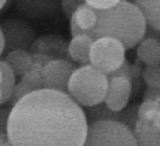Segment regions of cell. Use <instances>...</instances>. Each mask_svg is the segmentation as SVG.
<instances>
[{
  "label": "cell",
  "instance_id": "9",
  "mask_svg": "<svg viewBox=\"0 0 160 146\" xmlns=\"http://www.w3.org/2000/svg\"><path fill=\"white\" fill-rule=\"evenodd\" d=\"M30 53H44L54 60L62 58V60H68V43L60 36L55 34H48V36H42L40 38H36L32 43L31 48L29 49Z\"/></svg>",
  "mask_w": 160,
  "mask_h": 146
},
{
  "label": "cell",
  "instance_id": "27",
  "mask_svg": "<svg viewBox=\"0 0 160 146\" xmlns=\"http://www.w3.org/2000/svg\"><path fill=\"white\" fill-rule=\"evenodd\" d=\"M0 106H1V90H0Z\"/></svg>",
  "mask_w": 160,
  "mask_h": 146
},
{
  "label": "cell",
  "instance_id": "18",
  "mask_svg": "<svg viewBox=\"0 0 160 146\" xmlns=\"http://www.w3.org/2000/svg\"><path fill=\"white\" fill-rule=\"evenodd\" d=\"M141 74H142V69H141V64L136 61L132 66V79H130V84H132V94H136L140 90L141 87Z\"/></svg>",
  "mask_w": 160,
  "mask_h": 146
},
{
  "label": "cell",
  "instance_id": "20",
  "mask_svg": "<svg viewBox=\"0 0 160 146\" xmlns=\"http://www.w3.org/2000/svg\"><path fill=\"white\" fill-rule=\"evenodd\" d=\"M107 77L108 80L112 79V77H124V79L130 81V79H132V66H130V63L124 61L120 68H117L116 70H113L111 73L107 74Z\"/></svg>",
  "mask_w": 160,
  "mask_h": 146
},
{
  "label": "cell",
  "instance_id": "2",
  "mask_svg": "<svg viewBox=\"0 0 160 146\" xmlns=\"http://www.w3.org/2000/svg\"><path fill=\"white\" fill-rule=\"evenodd\" d=\"M146 29L140 8L132 1H120L110 8L97 10V24L90 37L93 40L111 37L121 42L126 50H130L143 39Z\"/></svg>",
  "mask_w": 160,
  "mask_h": 146
},
{
  "label": "cell",
  "instance_id": "21",
  "mask_svg": "<svg viewBox=\"0 0 160 146\" xmlns=\"http://www.w3.org/2000/svg\"><path fill=\"white\" fill-rule=\"evenodd\" d=\"M120 1H123V0H85L87 5H90L96 10H107L117 5Z\"/></svg>",
  "mask_w": 160,
  "mask_h": 146
},
{
  "label": "cell",
  "instance_id": "4",
  "mask_svg": "<svg viewBox=\"0 0 160 146\" xmlns=\"http://www.w3.org/2000/svg\"><path fill=\"white\" fill-rule=\"evenodd\" d=\"M82 146H138L133 131L115 120H100L87 125Z\"/></svg>",
  "mask_w": 160,
  "mask_h": 146
},
{
  "label": "cell",
  "instance_id": "5",
  "mask_svg": "<svg viewBox=\"0 0 160 146\" xmlns=\"http://www.w3.org/2000/svg\"><path fill=\"white\" fill-rule=\"evenodd\" d=\"M126 61V49L115 38L102 37L93 40L90 50V64L104 74L116 70Z\"/></svg>",
  "mask_w": 160,
  "mask_h": 146
},
{
  "label": "cell",
  "instance_id": "25",
  "mask_svg": "<svg viewBox=\"0 0 160 146\" xmlns=\"http://www.w3.org/2000/svg\"><path fill=\"white\" fill-rule=\"evenodd\" d=\"M4 45H5V43H4V36H2L1 29H0V57H1L2 53H4Z\"/></svg>",
  "mask_w": 160,
  "mask_h": 146
},
{
  "label": "cell",
  "instance_id": "17",
  "mask_svg": "<svg viewBox=\"0 0 160 146\" xmlns=\"http://www.w3.org/2000/svg\"><path fill=\"white\" fill-rule=\"evenodd\" d=\"M141 77L147 87L160 88V66H146Z\"/></svg>",
  "mask_w": 160,
  "mask_h": 146
},
{
  "label": "cell",
  "instance_id": "14",
  "mask_svg": "<svg viewBox=\"0 0 160 146\" xmlns=\"http://www.w3.org/2000/svg\"><path fill=\"white\" fill-rule=\"evenodd\" d=\"M4 61L7 63V66L11 68L16 77L23 76L32 64L31 53L28 50H22V49L12 50V51L5 53Z\"/></svg>",
  "mask_w": 160,
  "mask_h": 146
},
{
  "label": "cell",
  "instance_id": "22",
  "mask_svg": "<svg viewBox=\"0 0 160 146\" xmlns=\"http://www.w3.org/2000/svg\"><path fill=\"white\" fill-rule=\"evenodd\" d=\"M31 60H32V63H37L40 66H44L54 58L48 55H44V53H31Z\"/></svg>",
  "mask_w": 160,
  "mask_h": 146
},
{
  "label": "cell",
  "instance_id": "12",
  "mask_svg": "<svg viewBox=\"0 0 160 146\" xmlns=\"http://www.w3.org/2000/svg\"><path fill=\"white\" fill-rule=\"evenodd\" d=\"M69 23L79 27L84 34L90 36V32L97 24V10L87 4H84L75 10V12L69 18Z\"/></svg>",
  "mask_w": 160,
  "mask_h": 146
},
{
  "label": "cell",
  "instance_id": "13",
  "mask_svg": "<svg viewBox=\"0 0 160 146\" xmlns=\"http://www.w3.org/2000/svg\"><path fill=\"white\" fill-rule=\"evenodd\" d=\"M138 60L146 66H160V42L143 37L136 50Z\"/></svg>",
  "mask_w": 160,
  "mask_h": 146
},
{
  "label": "cell",
  "instance_id": "1",
  "mask_svg": "<svg viewBox=\"0 0 160 146\" xmlns=\"http://www.w3.org/2000/svg\"><path fill=\"white\" fill-rule=\"evenodd\" d=\"M85 112L67 93L40 89L12 105L6 137L11 146H82Z\"/></svg>",
  "mask_w": 160,
  "mask_h": 146
},
{
  "label": "cell",
  "instance_id": "11",
  "mask_svg": "<svg viewBox=\"0 0 160 146\" xmlns=\"http://www.w3.org/2000/svg\"><path fill=\"white\" fill-rule=\"evenodd\" d=\"M92 43L93 39L88 34L73 37L68 43V55L71 61L81 66L90 64V50Z\"/></svg>",
  "mask_w": 160,
  "mask_h": 146
},
{
  "label": "cell",
  "instance_id": "26",
  "mask_svg": "<svg viewBox=\"0 0 160 146\" xmlns=\"http://www.w3.org/2000/svg\"><path fill=\"white\" fill-rule=\"evenodd\" d=\"M6 2H7V0H0V11L4 8V6L6 5Z\"/></svg>",
  "mask_w": 160,
  "mask_h": 146
},
{
  "label": "cell",
  "instance_id": "6",
  "mask_svg": "<svg viewBox=\"0 0 160 146\" xmlns=\"http://www.w3.org/2000/svg\"><path fill=\"white\" fill-rule=\"evenodd\" d=\"M0 29L5 43L2 55L17 49L29 51V49L31 48L32 43L36 39V31L27 21L22 19L11 18L4 20L0 24Z\"/></svg>",
  "mask_w": 160,
  "mask_h": 146
},
{
  "label": "cell",
  "instance_id": "19",
  "mask_svg": "<svg viewBox=\"0 0 160 146\" xmlns=\"http://www.w3.org/2000/svg\"><path fill=\"white\" fill-rule=\"evenodd\" d=\"M60 4L63 14L66 16L67 19H69L72 17V14L75 12V10L86 2H85V0H60Z\"/></svg>",
  "mask_w": 160,
  "mask_h": 146
},
{
  "label": "cell",
  "instance_id": "16",
  "mask_svg": "<svg viewBox=\"0 0 160 146\" xmlns=\"http://www.w3.org/2000/svg\"><path fill=\"white\" fill-rule=\"evenodd\" d=\"M16 86V76L11 68L4 60H0V90H1V105L10 101Z\"/></svg>",
  "mask_w": 160,
  "mask_h": 146
},
{
  "label": "cell",
  "instance_id": "15",
  "mask_svg": "<svg viewBox=\"0 0 160 146\" xmlns=\"http://www.w3.org/2000/svg\"><path fill=\"white\" fill-rule=\"evenodd\" d=\"M145 16L147 26L160 31V0H134Z\"/></svg>",
  "mask_w": 160,
  "mask_h": 146
},
{
  "label": "cell",
  "instance_id": "10",
  "mask_svg": "<svg viewBox=\"0 0 160 146\" xmlns=\"http://www.w3.org/2000/svg\"><path fill=\"white\" fill-rule=\"evenodd\" d=\"M133 134L138 146H160V128L152 122L136 119Z\"/></svg>",
  "mask_w": 160,
  "mask_h": 146
},
{
  "label": "cell",
  "instance_id": "23",
  "mask_svg": "<svg viewBox=\"0 0 160 146\" xmlns=\"http://www.w3.org/2000/svg\"><path fill=\"white\" fill-rule=\"evenodd\" d=\"M10 111L8 109H0V126H4L5 128L7 125V118H8Z\"/></svg>",
  "mask_w": 160,
  "mask_h": 146
},
{
  "label": "cell",
  "instance_id": "3",
  "mask_svg": "<svg viewBox=\"0 0 160 146\" xmlns=\"http://www.w3.org/2000/svg\"><path fill=\"white\" fill-rule=\"evenodd\" d=\"M108 88L107 74L91 64L77 68L68 81L67 94L81 107H92L104 101Z\"/></svg>",
  "mask_w": 160,
  "mask_h": 146
},
{
  "label": "cell",
  "instance_id": "24",
  "mask_svg": "<svg viewBox=\"0 0 160 146\" xmlns=\"http://www.w3.org/2000/svg\"><path fill=\"white\" fill-rule=\"evenodd\" d=\"M158 106H157V109H155V114H154V119H153V124L154 126L159 127L160 128V98H158Z\"/></svg>",
  "mask_w": 160,
  "mask_h": 146
},
{
  "label": "cell",
  "instance_id": "8",
  "mask_svg": "<svg viewBox=\"0 0 160 146\" xmlns=\"http://www.w3.org/2000/svg\"><path fill=\"white\" fill-rule=\"evenodd\" d=\"M132 96L130 81L124 77H112L108 80L107 94L104 103L109 109L113 112H120L127 107Z\"/></svg>",
  "mask_w": 160,
  "mask_h": 146
},
{
  "label": "cell",
  "instance_id": "7",
  "mask_svg": "<svg viewBox=\"0 0 160 146\" xmlns=\"http://www.w3.org/2000/svg\"><path fill=\"white\" fill-rule=\"evenodd\" d=\"M75 69V64L68 60L58 58L50 61L42 69L43 86L46 89L67 93L68 81Z\"/></svg>",
  "mask_w": 160,
  "mask_h": 146
}]
</instances>
